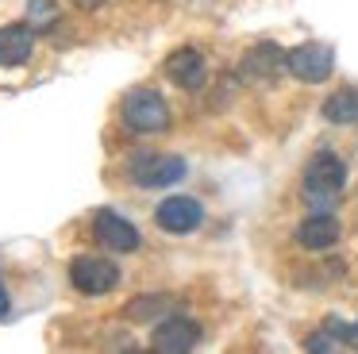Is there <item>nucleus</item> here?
I'll use <instances>...</instances> for the list:
<instances>
[{"label": "nucleus", "instance_id": "1", "mask_svg": "<svg viewBox=\"0 0 358 354\" xmlns=\"http://www.w3.org/2000/svg\"><path fill=\"white\" fill-rule=\"evenodd\" d=\"M343 185H347V166H343L339 154L331 150H320L308 158L301 177V192L312 208H331L335 200L343 197Z\"/></svg>", "mask_w": 358, "mask_h": 354}, {"label": "nucleus", "instance_id": "2", "mask_svg": "<svg viewBox=\"0 0 358 354\" xmlns=\"http://www.w3.org/2000/svg\"><path fill=\"white\" fill-rule=\"evenodd\" d=\"M124 123L135 135H166L170 131V104L155 89H131L124 97Z\"/></svg>", "mask_w": 358, "mask_h": 354}, {"label": "nucleus", "instance_id": "3", "mask_svg": "<svg viewBox=\"0 0 358 354\" xmlns=\"http://www.w3.org/2000/svg\"><path fill=\"white\" fill-rule=\"evenodd\" d=\"M127 177H131L139 189H166V185H178L181 177H185V158L143 150L127 162Z\"/></svg>", "mask_w": 358, "mask_h": 354}, {"label": "nucleus", "instance_id": "4", "mask_svg": "<svg viewBox=\"0 0 358 354\" xmlns=\"http://www.w3.org/2000/svg\"><path fill=\"white\" fill-rule=\"evenodd\" d=\"M70 285L85 297H104L120 285V266L101 254H78L70 262Z\"/></svg>", "mask_w": 358, "mask_h": 354}, {"label": "nucleus", "instance_id": "5", "mask_svg": "<svg viewBox=\"0 0 358 354\" xmlns=\"http://www.w3.org/2000/svg\"><path fill=\"white\" fill-rule=\"evenodd\" d=\"M239 73L247 85H273L281 73H289V50L278 43H255L239 58Z\"/></svg>", "mask_w": 358, "mask_h": 354}, {"label": "nucleus", "instance_id": "6", "mask_svg": "<svg viewBox=\"0 0 358 354\" xmlns=\"http://www.w3.org/2000/svg\"><path fill=\"white\" fill-rule=\"evenodd\" d=\"M93 239L104 246V250H116V254H131V250H139V243H143V235L135 231V223L124 220L120 212H112V208L93 212Z\"/></svg>", "mask_w": 358, "mask_h": 354}, {"label": "nucleus", "instance_id": "7", "mask_svg": "<svg viewBox=\"0 0 358 354\" xmlns=\"http://www.w3.org/2000/svg\"><path fill=\"white\" fill-rule=\"evenodd\" d=\"M331 69H335V54H331V46H324V43H301V46L289 50V73L304 85L327 81Z\"/></svg>", "mask_w": 358, "mask_h": 354}, {"label": "nucleus", "instance_id": "8", "mask_svg": "<svg viewBox=\"0 0 358 354\" xmlns=\"http://www.w3.org/2000/svg\"><path fill=\"white\" fill-rule=\"evenodd\" d=\"M155 223L166 235H193L204 223V208H201V200H193V197H166L162 204L155 208Z\"/></svg>", "mask_w": 358, "mask_h": 354}, {"label": "nucleus", "instance_id": "9", "mask_svg": "<svg viewBox=\"0 0 358 354\" xmlns=\"http://www.w3.org/2000/svg\"><path fill=\"white\" fill-rule=\"evenodd\" d=\"M150 343H155L158 354H185V351H193V346L201 343V323L189 320V316H166V320L155 327Z\"/></svg>", "mask_w": 358, "mask_h": 354}, {"label": "nucleus", "instance_id": "10", "mask_svg": "<svg viewBox=\"0 0 358 354\" xmlns=\"http://www.w3.org/2000/svg\"><path fill=\"white\" fill-rule=\"evenodd\" d=\"M166 77H170L178 89L185 92H196L204 85V77H208V66H204V54L196 50V46H178V50L166 58Z\"/></svg>", "mask_w": 358, "mask_h": 354}, {"label": "nucleus", "instance_id": "11", "mask_svg": "<svg viewBox=\"0 0 358 354\" xmlns=\"http://www.w3.org/2000/svg\"><path fill=\"white\" fill-rule=\"evenodd\" d=\"M339 235H343V227L327 208H316V212L304 215L301 227H296V243H301L304 250H331V246L339 243Z\"/></svg>", "mask_w": 358, "mask_h": 354}, {"label": "nucleus", "instance_id": "12", "mask_svg": "<svg viewBox=\"0 0 358 354\" xmlns=\"http://www.w3.org/2000/svg\"><path fill=\"white\" fill-rule=\"evenodd\" d=\"M35 35L39 31L31 23H8V27H0V66L4 69L24 66L35 50Z\"/></svg>", "mask_w": 358, "mask_h": 354}, {"label": "nucleus", "instance_id": "13", "mask_svg": "<svg viewBox=\"0 0 358 354\" xmlns=\"http://www.w3.org/2000/svg\"><path fill=\"white\" fill-rule=\"evenodd\" d=\"M324 120L339 123V127H350L358 123V89H339L324 100Z\"/></svg>", "mask_w": 358, "mask_h": 354}, {"label": "nucleus", "instance_id": "14", "mask_svg": "<svg viewBox=\"0 0 358 354\" xmlns=\"http://www.w3.org/2000/svg\"><path fill=\"white\" fill-rule=\"evenodd\" d=\"M170 304H173L170 297H135L131 304L124 308V312H127V320H135V323H147V320H155V316H162Z\"/></svg>", "mask_w": 358, "mask_h": 354}, {"label": "nucleus", "instance_id": "15", "mask_svg": "<svg viewBox=\"0 0 358 354\" xmlns=\"http://www.w3.org/2000/svg\"><path fill=\"white\" fill-rule=\"evenodd\" d=\"M55 20H58V4H55V0H27V23H31L35 31L50 27Z\"/></svg>", "mask_w": 358, "mask_h": 354}, {"label": "nucleus", "instance_id": "16", "mask_svg": "<svg viewBox=\"0 0 358 354\" xmlns=\"http://www.w3.org/2000/svg\"><path fill=\"white\" fill-rule=\"evenodd\" d=\"M78 8H85V12H93V8H101V4H108V0H73Z\"/></svg>", "mask_w": 358, "mask_h": 354}, {"label": "nucleus", "instance_id": "17", "mask_svg": "<svg viewBox=\"0 0 358 354\" xmlns=\"http://www.w3.org/2000/svg\"><path fill=\"white\" fill-rule=\"evenodd\" d=\"M0 316H8V292H4V285H0Z\"/></svg>", "mask_w": 358, "mask_h": 354}]
</instances>
